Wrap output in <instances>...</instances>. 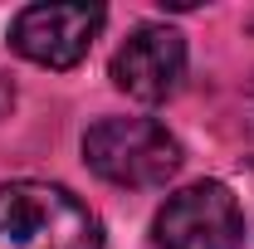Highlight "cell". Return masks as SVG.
Returning a JSON list of instances; mask_svg holds the SVG:
<instances>
[{
  "mask_svg": "<svg viewBox=\"0 0 254 249\" xmlns=\"http://www.w3.org/2000/svg\"><path fill=\"white\" fill-rule=\"evenodd\" d=\"M0 249H103L98 215L64 186H0Z\"/></svg>",
  "mask_w": 254,
  "mask_h": 249,
  "instance_id": "6da1fadb",
  "label": "cell"
},
{
  "mask_svg": "<svg viewBox=\"0 0 254 249\" xmlns=\"http://www.w3.org/2000/svg\"><path fill=\"white\" fill-rule=\"evenodd\" d=\"M83 161L108 186L157 190L181 171V142L152 118H103L83 132Z\"/></svg>",
  "mask_w": 254,
  "mask_h": 249,
  "instance_id": "7a4b0ae2",
  "label": "cell"
},
{
  "mask_svg": "<svg viewBox=\"0 0 254 249\" xmlns=\"http://www.w3.org/2000/svg\"><path fill=\"white\" fill-rule=\"evenodd\" d=\"M157 249H245V210L220 181H195L157 210Z\"/></svg>",
  "mask_w": 254,
  "mask_h": 249,
  "instance_id": "3957f363",
  "label": "cell"
},
{
  "mask_svg": "<svg viewBox=\"0 0 254 249\" xmlns=\"http://www.w3.org/2000/svg\"><path fill=\"white\" fill-rule=\"evenodd\" d=\"M103 5H30L10 20L15 54L44 68H73L103 30Z\"/></svg>",
  "mask_w": 254,
  "mask_h": 249,
  "instance_id": "277c9868",
  "label": "cell"
},
{
  "mask_svg": "<svg viewBox=\"0 0 254 249\" xmlns=\"http://www.w3.org/2000/svg\"><path fill=\"white\" fill-rule=\"evenodd\" d=\"M186 78V39L171 25H137L113 54V83L137 103H166Z\"/></svg>",
  "mask_w": 254,
  "mask_h": 249,
  "instance_id": "5b68a950",
  "label": "cell"
},
{
  "mask_svg": "<svg viewBox=\"0 0 254 249\" xmlns=\"http://www.w3.org/2000/svg\"><path fill=\"white\" fill-rule=\"evenodd\" d=\"M10 108H15V83L10 73H0V118H10Z\"/></svg>",
  "mask_w": 254,
  "mask_h": 249,
  "instance_id": "8992f818",
  "label": "cell"
},
{
  "mask_svg": "<svg viewBox=\"0 0 254 249\" xmlns=\"http://www.w3.org/2000/svg\"><path fill=\"white\" fill-rule=\"evenodd\" d=\"M250 25H254V20H250Z\"/></svg>",
  "mask_w": 254,
  "mask_h": 249,
  "instance_id": "52a82bcc",
  "label": "cell"
}]
</instances>
